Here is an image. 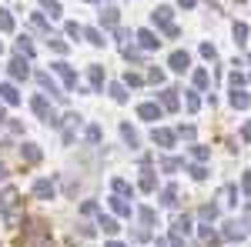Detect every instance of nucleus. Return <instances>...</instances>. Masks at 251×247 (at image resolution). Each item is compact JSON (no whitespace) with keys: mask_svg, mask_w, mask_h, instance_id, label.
I'll list each match as a JSON object with an SVG mask.
<instances>
[{"mask_svg":"<svg viewBox=\"0 0 251 247\" xmlns=\"http://www.w3.org/2000/svg\"><path fill=\"white\" fill-rule=\"evenodd\" d=\"M7 180V167H3V160H0V184Z\"/></svg>","mask_w":251,"mask_h":247,"instance_id":"3c124183","label":"nucleus"},{"mask_svg":"<svg viewBox=\"0 0 251 247\" xmlns=\"http://www.w3.org/2000/svg\"><path fill=\"white\" fill-rule=\"evenodd\" d=\"M201 237H204V241H208V244H214V230L208 227V224H204V227H201Z\"/></svg>","mask_w":251,"mask_h":247,"instance_id":"37998d69","label":"nucleus"},{"mask_svg":"<svg viewBox=\"0 0 251 247\" xmlns=\"http://www.w3.org/2000/svg\"><path fill=\"white\" fill-rule=\"evenodd\" d=\"M111 207H114V214H121V217H127V214H131V204H127L124 197H111Z\"/></svg>","mask_w":251,"mask_h":247,"instance_id":"a211bd4d","label":"nucleus"},{"mask_svg":"<svg viewBox=\"0 0 251 247\" xmlns=\"http://www.w3.org/2000/svg\"><path fill=\"white\" fill-rule=\"evenodd\" d=\"M0 100L10 104V107H17V104H20V90L14 87V84H0Z\"/></svg>","mask_w":251,"mask_h":247,"instance_id":"39448f33","label":"nucleus"},{"mask_svg":"<svg viewBox=\"0 0 251 247\" xmlns=\"http://www.w3.org/2000/svg\"><path fill=\"white\" fill-rule=\"evenodd\" d=\"M137 117H141V120H151V124H154L157 117H161V107H157V104H141V107H137Z\"/></svg>","mask_w":251,"mask_h":247,"instance_id":"1a4fd4ad","label":"nucleus"},{"mask_svg":"<svg viewBox=\"0 0 251 247\" xmlns=\"http://www.w3.org/2000/svg\"><path fill=\"white\" fill-rule=\"evenodd\" d=\"M14 201H17V190H14V187H3V194H0V207H3V214H10Z\"/></svg>","mask_w":251,"mask_h":247,"instance_id":"ddd939ff","label":"nucleus"},{"mask_svg":"<svg viewBox=\"0 0 251 247\" xmlns=\"http://www.w3.org/2000/svg\"><path fill=\"white\" fill-rule=\"evenodd\" d=\"M0 120H7V117H3V104H0Z\"/></svg>","mask_w":251,"mask_h":247,"instance_id":"5fc2aeb1","label":"nucleus"},{"mask_svg":"<svg viewBox=\"0 0 251 247\" xmlns=\"http://www.w3.org/2000/svg\"><path fill=\"white\" fill-rule=\"evenodd\" d=\"M30 23L37 27L40 34H47V37H50V23H47V17H40V14H34V17H30Z\"/></svg>","mask_w":251,"mask_h":247,"instance_id":"aec40b11","label":"nucleus"},{"mask_svg":"<svg viewBox=\"0 0 251 247\" xmlns=\"http://www.w3.org/2000/svg\"><path fill=\"white\" fill-rule=\"evenodd\" d=\"M137 217H141L144 224H157V214L151 207H141V210H137Z\"/></svg>","mask_w":251,"mask_h":247,"instance_id":"bb28decb","label":"nucleus"},{"mask_svg":"<svg viewBox=\"0 0 251 247\" xmlns=\"http://www.w3.org/2000/svg\"><path fill=\"white\" fill-rule=\"evenodd\" d=\"M30 107H34V114H37L40 120H50V117H54V111H50V104H47V97H44V94L34 97V100H30Z\"/></svg>","mask_w":251,"mask_h":247,"instance_id":"7ed1b4c3","label":"nucleus"},{"mask_svg":"<svg viewBox=\"0 0 251 247\" xmlns=\"http://www.w3.org/2000/svg\"><path fill=\"white\" fill-rule=\"evenodd\" d=\"M64 30H67V37H71V40H77L80 34H84V30H80L77 23H67V27H64Z\"/></svg>","mask_w":251,"mask_h":247,"instance_id":"e433bc0d","label":"nucleus"},{"mask_svg":"<svg viewBox=\"0 0 251 247\" xmlns=\"http://www.w3.org/2000/svg\"><path fill=\"white\" fill-rule=\"evenodd\" d=\"M161 201H164V204L171 207L174 201H177V187H174V184H168V187H164V197H161Z\"/></svg>","mask_w":251,"mask_h":247,"instance_id":"cd10ccee","label":"nucleus"},{"mask_svg":"<svg viewBox=\"0 0 251 247\" xmlns=\"http://www.w3.org/2000/svg\"><path fill=\"white\" fill-rule=\"evenodd\" d=\"M124 84H131V87H141V74H127V77H124Z\"/></svg>","mask_w":251,"mask_h":247,"instance_id":"c03bdc74","label":"nucleus"},{"mask_svg":"<svg viewBox=\"0 0 251 247\" xmlns=\"http://www.w3.org/2000/svg\"><path fill=\"white\" fill-rule=\"evenodd\" d=\"M171 17H174L171 7H157V10H154V23L161 27V30H164V27H171Z\"/></svg>","mask_w":251,"mask_h":247,"instance_id":"9b49d317","label":"nucleus"},{"mask_svg":"<svg viewBox=\"0 0 251 247\" xmlns=\"http://www.w3.org/2000/svg\"><path fill=\"white\" fill-rule=\"evenodd\" d=\"M84 37L91 40L94 47H104V37H100V30H97V27H87V30H84Z\"/></svg>","mask_w":251,"mask_h":247,"instance_id":"4be33fe9","label":"nucleus"},{"mask_svg":"<svg viewBox=\"0 0 251 247\" xmlns=\"http://www.w3.org/2000/svg\"><path fill=\"white\" fill-rule=\"evenodd\" d=\"M37 84L44 87V90H50L54 97H60V87L54 84V77H50V74H44V70H40V74H37Z\"/></svg>","mask_w":251,"mask_h":247,"instance_id":"f8f14e48","label":"nucleus"},{"mask_svg":"<svg viewBox=\"0 0 251 247\" xmlns=\"http://www.w3.org/2000/svg\"><path fill=\"white\" fill-rule=\"evenodd\" d=\"M50 50H54V54H64V50H67V44H64V40H50Z\"/></svg>","mask_w":251,"mask_h":247,"instance_id":"a19ab883","label":"nucleus"},{"mask_svg":"<svg viewBox=\"0 0 251 247\" xmlns=\"http://www.w3.org/2000/svg\"><path fill=\"white\" fill-rule=\"evenodd\" d=\"M151 140H154L157 147H174V131H164V127H157L151 134Z\"/></svg>","mask_w":251,"mask_h":247,"instance_id":"0eeeda50","label":"nucleus"},{"mask_svg":"<svg viewBox=\"0 0 251 247\" xmlns=\"http://www.w3.org/2000/svg\"><path fill=\"white\" fill-rule=\"evenodd\" d=\"M241 137H245V140H251V124H245V127H241Z\"/></svg>","mask_w":251,"mask_h":247,"instance_id":"8fccbe9b","label":"nucleus"},{"mask_svg":"<svg viewBox=\"0 0 251 247\" xmlns=\"http://www.w3.org/2000/svg\"><path fill=\"white\" fill-rule=\"evenodd\" d=\"M248 221H251V204H248Z\"/></svg>","mask_w":251,"mask_h":247,"instance_id":"4d7b16f0","label":"nucleus"},{"mask_svg":"<svg viewBox=\"0 0 251 247\" xmlns=\"http://www.w3.org/2000/svg\"><path fill=\"white\" fill-rule=\"evenodd\" d=\"M198 107H201V97H198V90H191V94H188V111H198Z\"/></svg>","mask_w":251,"mask_h":247,"instance_id":"f704fd0d","label":"nucleus"},{"mask_svg":"<svg viewBox=\"0 0 251 247\" xmlns=\"http://www.w3.org/2000/svg\"><path fill=\"white\" fill-rule=\"evenodd\" d=\"M111 187H114L117 194H127V197H131V184H127L124 177H114V180H111Z\"/></svg>","mask_w":251,"mask_h":247,"instance_id":"b1692460","label":"nucleus"},{"mask_svg":"<svg viewBox=\"0 0 251 247\" xmlns=\"http://www.w3.org/2000/svg\"><path fill=\"white\" fill-rule=\"evenodd\" d=\"M87 3H94V0H87Z\"/></svg>","mask_w":251,"mask_h":247,"instance_id":"bf43d9fd","label":"nucleus"},{"mask_svg":"<svg viewBox=\"0 0 251 247\" xmlns=\"http://www.w3.org/2000/svg\"><path fill=\"white\" fill-rule=\"evenodd\" d=\"M97 210V201H84V204H80V214H94Z\"/></svg>","mask_w":251,"mask_h":247,"instance_id":"ea45409f","label":"nucleus"},{"mask_svg":"<svg viewBox=\"0 0 251 247\" xmlns=\"http://www.w3.org/2000/svg\"><path fill=\"white\" fill-rule=\"evenodd\" d=\"M121 137L127 140V147H137V131L131 127V124H121Z\"/></svg>","mask_w":251,"mask_h":247,"instance_id":"f3484780","label":"nucleus"},{"mask_svg":"<svg viewBox=\"0 0 251 247\" xmlns=\"http://www.w3.org/2000/svg\"><path fill=\"white\" fill-rule=\"evenodd\" d=\"M181 7H194V0H181Z\"/></svg>","mask_w":251,"mask_h":247,"instance_id":"864d4df0","label":"nucleus"},{"mask_svg":"<svg viewBox=\"0 0 251 247\" xmlns=\"http://www.w3.org/2000/svg\"><path fill=\"white\" fill-rule=\"evenodd\" d=\"M91 84L94 87H104V70L100 67H91Z\"/></svg>","mask_w":251,"mask_h":247,"instance_id":"7c9ffc66","label":"nucleus"},{"mask_svg":"<svg viewBox=\"0 0 251 247\" xmlns=\"http://www.w3.org/2000/svg\"><path fill=\"white\" fill-rule=\"evenodd\" d=\"M7 70H10V77H14V80H24V77H30V67H27V57H14L10 60V67H7Z\"/></svg>","mask_w":251,"mask_h":247,"instance_id":"f257e3e1","label":"nucleus"},{"mask_svg":"<svg viewBox=\"0 0 251 247\" xmlns=\"http://www.w3.org/2000/svg\"><path fill=\"white\" fill-rule=\"evenodd\" d=\"M17 54H24V57H34V44H30V37H17Z\"/></svg>","mask_w":251,"mask_h":247,"instance_id":"6ab92c4d","label":"nucleus"},{"mask_svg":"<svg viewBox=\"0 0 251 247\" xmlns=\"http://www.w3.org/2000/svg\"><path fill=\"white\" fill-rule=\"evenodd\" d=\"M117 20H121V14H117V7H107V10L100 14V23H104V27H117Z\"/></svg>","mask_w":251,"mask_h":247,"instance_id":"dca6fc26","label":"nucleus"},{"mask_svg":"<svg viewBox=\"0 0 251 247\" xmlns=\"http://www.w3.org/2000/svg\"><path fill=\"white\" fill-rule=\"evenodd\" d=\"M40 247H47V244H40Z\"/></svg>","mask_w":251,"mask_h":247,"instance_id":"052dcab7","label":"nucleus"},{"mask_svg":"<svg viewBox=\"0 0 251 247\" xmlns=\"http://www.w3.org/2000/svg\"><path fill=\"white\" fill-rule=\"evenodd\" d=\"M141 190H144V194L154 190V174H151V171H144V177H141Z\"/></svg>","mask_w":251,"mask_h":247,"instance_id":"a878e982","label":"nucleus"},{"mask_svg":"<svg viewBox=\"0 0 251 247\" xmlns=\"http://www.w3.org/2000/svg\"><path fill=\"white\" fill-rule=\"evenodd\" d=\"M234 40H238V44L248 40V27H245V23H234Z\"/></svg>","mask_w":251,"mask_h":247,"instance_id":"72a5a7b5","label":"nucleus"},{"mask_svg":"<svg viewBox=\"0 0 251 247\" xmlns=\"http://www.w3.org/2000/svg\"><path fill=\"white\" fill-rule=\"evenodd\" d=\"M137 40H141V47H144V50H157V47H161V40L154 37V30H141Z\"/></svg>","mask_w":251,"mask_h":247,"instance_id":"9d476101","label":"nucleus"},{"mask_svg":"<svg viewBox=\"0 0 251 247\" xmlns=\"http://www.w3.org/2000/svg\"><path fill=\"white\" fill-rule=\"evenodd\" d=\"M194 87H198V90L208 87V70H194Z\"/></svg>","mask_w":251,"mask_h":247,"instance_id":"c85d7f7f","label":"nucleus"},{"mask_svg":"<svg viewBox=\"0 0 251 247\" xmlns=\"http://www.w3.org/2000/svg\"><path fill=\"white\" fill-rule=\"evenodd\" d=\"M0 54H3V44H0Z\"/></svg>","mask_w":251,"mask_h":247,"instance_id":"13d9d810","label":"nucleus"},{"mask_svg":"<svg viewBox=\"0 0 251 247\" xmlns=\"http://www.w3.org/2000/svg\"><path fill=\"white\" fill-rule=\"evenodd\" d=\"M107 247H124V244H121V241H107Z\"/></svg>","mask_w":251,"mask_h":247,"instance_id":"603ef678","label":"nucleus"},{"mask_svg":"<svg viewBox=\"0 0 251 247\" xmlns=\"http://www.w3.org/2000/svg\"><path fill=\"white\" fill-rule=\"evenodd\" d=\"M54 194H57V190H54V180H44V177L34 180V197H37V201H50Z\"/></svg>","mask_w":251,"mask_h":247,"instance_id":"f03ea898","label":"nucleus"},{"mask_svg":"<svg viewBox=\"0 0 251 247\" xmlns=\"http://www.w3.org/2000/svg\"><path fill=\"white\" fill-rule=\"evenodd\" d=\"M168 64H171V70L184 74V70H188V64H191V57H188L184 50H177V54H171V60H168Z\"/></svg>","mask_w":251,"mask_h":247,"instance_id":"6e6552de","label":"nucleus"},{"mask_svg":"<svg viewBox=\"0 0 251 247\" xmlns=\"http://www.w3.org/2000/svg\"><path fill=\"white\" fill-rule=\"evenodd\" d=\"M20 157H24L27 164H40V157H44V154H40L37 144H30V140H27V144H20Z\"/></svg>","mask_w":251,"mask_h":247,"instance_id":"423d86ee","label":"nucleus"},{"mask_svg":"<svg viewBox=\"0 0 251 247\" xmlns=\"http://www.w3.org/2000/svg\"><path fill=\"white\" fill-rule=\"evenodd\" d=\"M181 137L184 140H194V127H181Z\"/></svg>","mask_w":251,"mask_h":247,"instance_id":"de8ad7c7","label":"nucleus"},{"mask_svg":"<svg viewBox=\"0 0 251 247\" xmlns=\"http://www.w3.org/2000/svg\"><path fill=\"white\" fill-rule=\"evenodd\" d=\"M97 224H100V230H104V234H107V237H114L117 230H121V224H117L114 217H100V221H97Z\"/></svg>","mask_w":251,"mask_h":247,"instance_id":"4468645a","label":"nucleus"},{"mask_svg":"<svg viewBox=\"0 0 251 247\" xmlns=\"http://www.w3.org/2000/svg\"><path fill=\"white\" fill-rule=\"evenodd\" d=\"M201 217H204V221H214V217H218V204H204V207H201Z\"/></svg>","mask_w":251,"mask_h":247,"instance_id":"2f4dec72","label":"nucleus"},{"mask_svg":"<svg viewBox=\"0 0 251 247\" xmlns=\"http://www.w3.org/2000/svg\"><path fill=\"white\" fill-rule=\"evenodd\" d=\"M231 107L245 111V107H248V94H241V90H231Z\"/></svg>","mask_w":251,"mask_h":247,"instance_id":"412c9836","label":"nucleus"},{"mask_svg":"<svg viewBox=\"0 0 251 247\" xmlns=\"http://www.w3.org/2000/svg\"><path fill=\"white\" fill-rule=\"evenodd\" d=\"M100 137H104V131H100L97 124H91V127H87V140H91V144H97Z\"/></svg>","mask_w":251,"mask_h":247,"instance_id":"473e14b6","label":"nucleus"},{"mask_svg":"<svg viewBox=\"0 0 251 247\" xmlns=\"http://www.w3.org/2000/svg\"><path fill=\"white\" fill-rule=\"evenodd\" d=\"M214 54H218V50H214L211 44H201V57L204 60H214Z\"/></svg>","mask_w":251,"mask_h":247,"instance_id":"4c0bfd02","label":"nucleus"},{"mask_svg":"<svg viewBox=\"0 0 251 247\" xmlns=\"http://www.w3.org/2000/svg\"><path fill=\"white\" fill-rule=\"evenodd\" d=\"M241 187H245V190H248V194H251V171L245 174V180H241Z\"/></svg>","mask_w":251,"mask_h":247,"instance_id":"09e8293b","label":"nucleus"},{"mask_svg":"<svg viewBox=\"0 0 251 247\" xmlns=\"http://www.w3.org/2000/svg\"><path fill=\"white\" fill-rule=\"evenodd\" d=\"M241 84H245V77H241V74H238V70H234V74H231V90H238Z\"/></svg>","mask_w":251,"mask_h":247,"instance_id":"a18cd8bd","label":"nucleus"},{"mask_svg":"<svg viewBox=\"0 0 251 247\" xmlns=\"http://www.w3.org/2000/svg\"><path fill=\"white\" fill-rule=\"evenodd\" d=\"M111 97H114L117 104H124V100H127V90H124V84H111Z\"/></svg>","mask_w":251,"mask_h":247,"instance_id":"393cba45","label":"nucleus"},{"mask_svg":"<svg viewBox=\"0 0 251 247\" xmlns=\"http://www.w3.org/2000/svg\"><path fill=\"white\" fill-rule=\"evenodd\" d=\"M248 84H251V77H248Z\"/></svg>","mask_w":251,"mask_h":247,"instance_id":"680f3d73","label":"nucleus"},{"mask_svg":"<svg viewBox=\"0 0 251 247\" xmlns=\"http://www.w3.org/2000/svg\"><path fill=\"white\" fill-rule=\"evenodd\" d=\"M191 157L194 160H208V147H191Z\"/></svg>","mask_w":251,"mask_h":247,"instance_id":"58836bf2","label":"nucleus"},{"mask_svg":"<svg viewBox=\"0 0 251 247\" xmlns=\"http://www.w3.org/2000/svg\"><path fill=\"white\" fill-rule=\"evenodd\" d=\"M154 247H164V241H157V244H154Z\"/></svg>","mask_w":251,"mask_h":247,"instance_id":"6e6d98bb","label":"nucleus"},{"mask_svg":"<svg viewBox=\"0 0 251 247\" xmlns=\"http://www.w3.org/2000/svg\"><path fill=\"white\" fill-rule=\"evenodd\" d=\"M50 67H54V74H60V80H64L67 87H74V84H77V74H74V70H71V67H67L64 60H54Z\"/></svg>","mask_w":251,"mask_h":247,"instance_id":"20e7f679","label":"nucleus"},{"mask_svg":"<svg viewBox=\"0 0 251 247\" xmlns=\"http://www.w3.org/2000/svg\"><path fill=\"white\" fill-rule=\"evenodd\" d=\"M40 3H44V10H47L50 17H60V3L57 0H40Z\"/></svg>","mask_w":251,"mask_h":247,"instance_id":"c756f323","label":"nucleus"},{"mask_svg":"<svg viewBox=\"0 0 251 247\" xmlns=\"http://www.w3.org/2000/svg\"><path fill=\"white\" fill-rule=\"evenodd\" d=\"M225 234H228V237H234V241H241V237H245V227H234V224H228V227H225Z\"/></svg>","mask_w":251,"mask_h":247,"instance_id":"c9c22d12","label":"nucleus"},{"mask_svg":"<svg viewBox=\"0 0 251 247\" xmlns=\"http://www.w3.org/2000/svg\"><path fill=\"white\" fill-rule=\"evenodd\" d=\"M161 80H164V70H157V67H154V70H151V84H161Z\"/></svg>","mask_w":251,"mask_h":247,"instance_id":"49530a36","label":"nucleus"},{"mask_svg":"<svg viewBox=\"0 0 251 247\" xmlns=\"http://www.w3.org/2000/svg\"><path fill=\"white\" fill-rule=\"evenodd\" d=\"M161 167H164V171H177V160H174V157H164Z\"/></svg>","mask_w":251,"mask_h":247,"instance_id":"79ce46f5","label":"nucleus"},{"mask_svg":"<svg viewBox=\"0 0 251 247\" xmlns=\"http://www.w3.org/2000/svg\"><path fill=\"white\" fill-rule=\"evenodd\" d=\"M161 107L164 111H177V94L174 90H161Z\"/></svg>","mask_w":251,"mask_h":247,"instance_id":"2eb2a0df","label":"nucleus"},{"mask_svg":"<svg viewBox=\"0 0 251 247\" xmlns=\"http://www.w3.org/2000/svg\"><path fill=\"white\" fill-rule=\"evenodd\" d=\"M0 30H3V34H10V30H14V17H10L3 7H0Z\"/></svg>","mask_w":251,"mask_h":247,"instance_id":"5701e85b","label":"nucleus"}]
</instances>
